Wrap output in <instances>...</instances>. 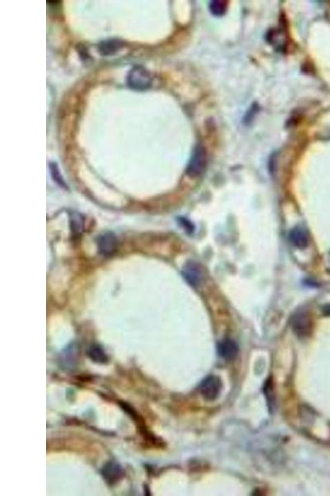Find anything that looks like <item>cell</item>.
<instances>
[{"label": "cell", "instance_id": "9", "mask_svg": "<svg viewBox=\"0 0 330 496\" xmlns=\"http://www.w3.org/2000/svg\"><path fill=\"white\" fill-rule=\"evenodd\" d=\"M102 475H103V477L106 481L113 484L116 481H118L119 479L122 478L123 472H122V467L118 464L110 462V463L106 464L105 467L103 468Z\"/></svg>", "mask_w": 330, "mask_h": 496}, {"label": "cell", "instance_id": "7", "mask_svg": "<svg viewBox=\"0 0 330 496\" xmlns=\"http://www.w3.org/2000/svg\"><path fill=\"white\" fill-rule=\"evenodd\" d=\"M98 249L102 254L109 256L115 252L117 248V238L114 234L106 233L98 237Z\"/></svg>", "mask_w": 330, "mask_h": 496}, {"label": "cell", "instance_id": "10", "mask_svg": "<svg viewBox=\"0 0 330 496\" xmlns=\"http://www.w3.org/2000/svg\"><path fill=\"white\" fill-rule=\"evenodd\" d=\"M123 45V42L120 40H108L101 42L98 46V50L103 56H110L122 49Z\"/></svg>", "mask_w": 330, "mask_h": 496}, {"label": "cell", "instance_id": "2", "mask_svg": "<svg viewBox=\"0 0 330 496\" xmlns=\"http://www.w3.org/2000/svg\"><path fill=\"white\" fill-rule=\"evenodd\" d=\"M207 164V153L206 148L198 145L194 148L191 160L187 168V173L190 177H199L204 173Z\"/></svg>", "mask_w": 330, "mask_h": 496}, {"label": "cell", "instance_id": "13", "mask_svg": "<svg viewBox=\"0 0 330 496\" xmlns=\"http://www.w3.org/2000/svg\"><path fill=\"white\" fill-rule=\"evenodd\" d=\"M72 229L74 233H79L82 230V219L80 214L78 213H73L71 214Z\"/></svg>", "mask_w": 330, "mask_h": 496}, {"label": "cell", "instance_id": "4", "mask_svg": "<svg viewBox=\"0 0 330 496\" xmlns=\"http://www.w3.org/2000/svg\"><path fill=\"white\" fill-rule=\"evenodd\" d=\"M291 326L298 337H307L311 333L312 320L306 312H298L291 320Z\"/></svg>", "mask_w": 330, "mask_h": 496}, {"label": "cell", "instance_id": "11", "mask_svg": "<svg viewBox=\"0 0 330 496\" xmlns=\"http://www.w3.org/2000/svg\"><path fill=\"white\" fill-rule=\"evenodd\" d=\"M88 355L93 361L98 363H105L107 361V357L104 351L98 345L92 346L88 351Z\"/></svg>", "mask_w": 330, "mask_h": 496}, {"label": "cell", "instance_id": "3", "mask_svg": "<svg viewBox=\"0 0 330 496\" xmlns=\"http://www.w3.org/2000/svg\"><path fill=\"white\" fill-rule=\"evenodd\" d=\"M222 387V381L219 377L215 375H210L201 383L200 393L206 401H215L219 395Z\"/></svg>", "mask_w": 330, "mask_h": 496}, {"label": "cell", "instance_id": "14", "mask_svg": "<svg viewBox=\"0 0 330 496\" xmlns=\"http://www.w3.org/2000/svg\"><path fill=\"white\" fill-rule=\"evenodd\" d=\"M50 171H51V174H52V177L54 178V181H57V183L59 184L61 186H64L65 183H64L63 179L61 177L59 170H58V168H57L56 164H50Z\"/></svg>", "mask_w": 330, "mask_h": 496}, {"label": "cell", "instance_id": "15", "mask_svg": "<svg viewBox=\"0 0 330 496\" xmlns=\"http://www.w3.org/2000/svg\"><path fill=\"white\" fill-rule=\"evenodd\" d=\"M323 313H324V316L330 317V304L324 305L323 307Z\"/></svg>", "mask_w": 330, "mask_h": 496}, {"label": "cell", "instance_id": "5", "mask_svg": "<svg viewBox=\"0 0 330 496\" xmlns=\"http://www.w3.org/2000/svg\"><path fill=\"white\" fill-rule=\"evenodd\" d=\"M183 276L187 283L197 287L202 281V271L200 266L194 261H188L183 269Z\"/></svg>", "mask_w": 330, "mask_h": 496}, {"label": "cell", "instance_id": "12", "mask_svg": "<svg viewBox=\"0 0 330 496\" xmlns=\"http://www.w3.org/2000/svg\"><path fill=\"white\" fill-rule=\"evenodd\" d=\"M209 9L212 15L222 17L224 15L227 9V2L223 0H214L209 5Z\"/></svg>", "mask_w": 330, "mask_h": 496}, {"label": "cell", "instance_id": "1", "mask_svg": "<svg viewBox=\"0 0 330 496\" xmlns=\"http://www.w3.org/2000/svg\"><path fill=\"white\" fill-rule=\"evenodd\" d=\"M151 83L152 77L150 72L140 65L133 67L127 76L129 87L135 90H146L150 87Z\"/></svg>", "mask_w": 330, "mask_h": 496}, {"label": "cell", "instance_id": "6", "mask_svg": "<svg viewBox=\"0 0 330 496\" xmlns=\"http://www.w3.org/2000/svg\"><path fill=\"white\" fill-rule=\"evenodd\" d=\"M238 353H239V346L234 340L226 338L222 340L218 345V353L223 359L226 361L235 359Z\"/></svg>", "mask_w": 330, "mask_h": 496}, {"label": "cell", "instance_id": "8", "mask_svg": "<svg viewBox=\"0 0 330 496\" xmlns=\"http://www.w3.org/2000/svg\"><path fill=\"white\" fill-rule=\"evenodd\" d=\"M289 239L295 247L304 249L308 246L309 237L307 233L301 227H295L291 229Z\"/></svg>", "mask_w": 330, "mask_h": 496}]
</instances>
